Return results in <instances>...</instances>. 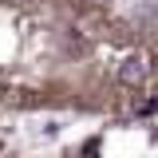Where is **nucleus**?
Instances as JSON below:
<instances>
[{"instance_id":"nucleus-1","label":"nucleus","mask_w":158,"mask_h":158,"mask_svg":"<svg viewBox=\"0 0 158 158\" xmlns=\"http://www.w3.org/2000/svg\"><path fill=\"white\" fill-rule=\"evenodd\" d=\"M0 103L146 115L158 107V28L107 0H0Z\"/></svg>"}]
</instances>
